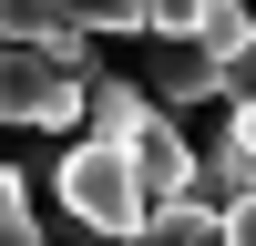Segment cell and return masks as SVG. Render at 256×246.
<instances>
[{"label": "cell", "instance_id": "13", "mask_svg": "<svg viewBox=\"0 0 256 246\" xmlns=\"http://www.w3.org/2000/svg\"><path fill=\"white\" fill-rule=\"evenodd\" d=\"M246 20H256V10H246Z\"/></svg>", "mask_w": 256, "mask_h": 246}, {"label": "cell", "instance_id": "1", "mask_svg": "<svg viewBox=\"0 0 256 246\" xmlns=\"http://www.w3.org/2000/svg\"><path fill=\"white\" fill-rule=\"evenodd\" d=\"M82 123H92L102 144H123V164H134L144 205H184V195H195V144L174 134V113H164L144 82L92 72V82H82Z\"/></svg>", "mask_w": 256, "mask_h": 246}, {"label": "cell", "instance_id": "7", "mask_svg": "<svg viewBox=\"0 0 256 246\" xmlns=\"http://www.w3.org/2000/svg\"><path fill=\"white\" fill-rule=\"evenodd\" d=\"M0 41H82L62 20V0H0Z\"/></svg>", "mask_w": 256, "mask_h": 246}, {"label": "cell", "instance_id": "3", "mask_svg": "<svg viewBox=\"0 0 256 246\" xmlns=\"http://www.w3.org/2000/svg\"><path fill=\"white\" fill-rule=\"evenodd\" d=\"M62 205H72V226H92V236H123V226H144L154 205H144L134 164H123V144H72L62 154Z\"/></svg>", "mask_w": 256, "mask_h": 246}, {"label": "cell", "instance_id": "11", "mask_svg": "<svg viewBox=\"0 0 256 246\" xmlns=\"http://www.w3.org/2000/svg\"><path fill=\"white\" fill-rule=\"evenodd\" d=\"M216 236H226V246H256V195H226V205H216Z\"/></svg>", "mask_w": 256, "mask_h": 246}, {"label": "cell", "instance_id": "10", "mask_svg": "<svg viewBox=\"0 0 256 246\" xmlns=\"http://www.w3.org/2000/svg\"><path fill=\"white\" fill-rule=\"evenodd\" d=\"M246 92H256V31L236 52H216V102H246Z\"/></svg>", "mask_w": 256, "mask_h": 246}, {"label": "cell", "instance_id": "6", "mask_svg": "<svg viewBox=\"0 0 256 246\" xmlns=\"http://www.w3.org/2000/svg\"><path fill=\"white\" fill-rule=\"evenodd\" d=\"M113 246H226V236H216V205H205V195H184V205H154L144 226H123Z\"/></svg>", "mask_w": 256, "mask_h": 246}, {"label": "cell", "instance_id": "4", "mask_svg": "<svg viewBox=\"0 0 256 246\" xmlns=\"http://www.w3.org/2000/svg\"><path fill=\"white\" fill-rule=\"evenodd\" d=\"M144 92L174 113V102H216V52L195 31H144Z\"/></svg>", "mask_w": 256, "mask_h": 246}, {"label": "cell", "instance_id": "12", "mask_svg": "<svg viewBox=\"0 0 256 246\" xmlns=\"http://www.w3.org/2000/svg\"><path fill=\"white\" fill-rule=\"evenodd\" d=\"M144 31H195V0H144Z\"/></svg>", "mask_w": 256, "mask_h": 246}, {"label": "cell", "instance_id": "5", "mask_svg": "<svg viewBox=\"0 0 256 246\" xmlns=\"http://www.w3.org/2000/svg\"><path fill=\"white\" fill-rule=\"evenodd\" d=\"M195 195H205V205L256 195V92H246V102H226V134H216V154L195 164Z\"/></svg>", "mask_w": 256, "mask_h": 246}, {"label": "cell", "instance_id": "9", "mask_svg": "<svg viewBox=\"0 0 256 246\" xmlns=\"http://www.w3.org/2000/svg\"><path fill=\"white\" fill-rule=\"evenodd\" d=\"M62 20H72V31H123V41H134L144 31V0H62Z\"/></svg>", "mask_w": 256, "mask_h": 246}, {"label": "cell", "instance_id": "8", "mask_svg": "<svg viewBox=\"0 0 256 246\" xmlns=\"http://www.w3.org/2000/svg\"><path fill=\"white\" fill-rule=\"evenodd\" d=\"M0 246H41V205H31V184L0 164Z\"/></svg>", "mask_w": 256, "mask_h": 246}, {"label": "cell", "instance_id": "2", "mask_svg": "<svg viewBox=\"0 0 256 246\" xmlns=\"http://www.w3.org/2000/svg\"><path fill=\"white\" fill-rule=\"evenodd\" d=\"M82 82H92V31L82 41H0V123L10 134L82 123Z\"/></svg>", "mask_w": 256, "mask_h": 246}]
</instances>
